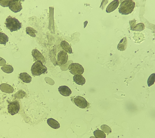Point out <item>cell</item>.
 Returning a JSON list of instances; mask_svg holds the SVG:
<instances>
[{"label":"cell","instance_id":"7","mask_svg":"<svg viewBox=\"0 0 155 138\" xmlns=\"http://www.w3.org/2000/svg\"><path fill=\"white\" fill-rule=\"evenodd\" d=\"M8 111L12 116L18 113L20 110V105L18 101L11 102L8 106Z\"/></svg>","mask_w":155,"mask_h":138},{"label":"cell","instance_id":"14","mask_svg":"<svg viewBox=\"0 0 155 138\" xmlns=\"http://www.w3.org/2000/svg\"><path fill=\"white\" fill-rule=\"evenodd\" d=\"M19 78L22 81L26 83H29L32 81V77L26 72L21 73L20 74Z\"/></svg>","mask_w":155,"mask_h":138},{"label":"cell","instance_id":"26","mask_svg":"<svg viewBox=\"0 0 155 138\" xmlns=\"http://www.w3.org/2000/svg\"><path fill=\"white\" fill-rule=\"evenodd\" d=\"M6 62L4 59L0 57V66H2L6 64Z\"/></svg>","mask_w":155,"mask_h":138},{"label":"cell","instance_id":"15","mask_svg":"<svg viewBox=\"0 0 155 138\" xmlns=\"http://www.w3.org/2000/svg\"><path fill=\"white\" fill-rule=\"evenodd\" d=\"M0 89L3 92L11 93L14 91V88L12 86L7 84H2L0 85Z\"/></svg>","mask_w":155,"mask_h":138},{"label":"cell","instance_id":"16","mask_svg":"<svg viewBox=\"0 0 155 138\" xmlns=\"http://www.w3.org/2000/svg\"><path fill=\"white\" fill-rule=\"evenodd\" d=\"M127 47V40L126 38L124 37L120 42L118 45V49L120 51L125 50Z\"/></svg>","mask_w":155,"mask_h":138},{"label":"cell","instance_id":"22","mask_svg":"<svg viewBox=\"0 0 155 138\" xmlns=\"http://www.w3.org/2000/svg\"><path fill=\"white\" fill-rule=\"evenodd\" d=\"M145 26L143 24L140 23V24H138L135 27L132 29L133 30L137 31H141L143 30L144 29Z\"/></svg>","mask_w":155,"mask_h":138},{"label":"cell","instance_id":"2","mask_svg":"<svg viewBox=\"0 0 155 138\" xmlns=\"http://www.w3.org/2000/svg\"><path fill=\"white\" fill-rule=\"evenodd\" d=\"M7 28L10 30L11 32L17 31L22 28V23L15 18L9 16L6 20L5 22Z\"/></svg>","mask_w":155,"mask_h":138},{"label":"cell","instance_id":"21","mask_svg":"<svg viewBox=\"0 0 155 138\" xmlns=\"http://www.w3.org/2000/svg\"><path fill=\"white\" fill-rule=\"evenodd\" d=\"M155 75L154 73L152 74L149 77L148 80V86L149 87H151L154 85L155 83Z\"/></svg>","mask_w":155,"mask_h":138},{"label":"cell","instance_id":"10","mask_svg":"<svg viewBox=\"0 0 155 138\" xmlns=\"http://www.w3.org/2000/svg\"><path fill=\"white\" fill-rule=\"evenodd\" d=\"M58 89L60 93L63 96L69 97L71 95V90L67 86L65 85L60 86Z\"/></svg>","mask_w":155,"mask_h":138},{"label":"cell","instance_id":"20","mask_svg":"<svg viewBox=\"0 0 155 138\" xmlns=\"http://www.w3.org/2000/svg\"><path fill=\"white\" fill-rule=\"evenodd\" d=\"M94 135L95 137L97 138H106V135L104 132L101 130H97L94 132Z\"/></svg>","mask_w":155,"mask_h":138},{"label":"cell","instance_id":"23","mask_svg":"<svg viewBox=\"0 0 155 138\" xmlns=\"http://www.w3.org/2000/svg\"><path fill=\"white\" fill-rule=\"evenodd\" d=\"M101 129L103 131V132H104L106 133H111L112 132L111 129L107 125L104 124L101 126Z\"/></svg>","mask_w":155,"mask_h":138},{"label":"cell","instance_id":"18","mask_svg":"<svg viewBox=\"0 0 155 138\" xmlns=\"http://www.w3.org/2000/svg\"><path fill=\"white\" fill-rule=\"evenodd\" d=\"M8 41V36L3 33L0 32V44L5 45Z\"/></svg>","mask_w":155,"mask_h":138},{"label":"cell","instance_id":"4","mask_svg":"<svg viewBox=\"0 0 155 138\" xmlns=\"http://www.w3.org/2000/svg\"><path fill=\"white\" fill-rule=\"evenodd\" d=\"M70 72L74 75H82L84 72V69L82 65L78 63H73L69 66Z\"/></svg>","mask_w":155,"mask_h":138},{"label":"cell","instance_id":"11","mask_svg":"<svg viewBox=\"0 0 155 138\" xmlns=\"http://www.w3.org/2000/svg\"><path fill=\"white\" fill-rule=\"evenodd\" d=\"M119 5V0H114L111 2L107 7L106 12L108 13L112 12L118 8Z\"/></svg>","mask_w":155,"mask_h":138},{"label":"cell","instance_id":"17","mask_svg":"<svg viewBox=\"0 0 155 138\" xmlns=\"http://www.w3.org/2000/svg\"><path fill=\"white\" fill-rule=\"evenodd\" d=\"M47 123L50 126L54 129H57L60 127L59 123L57 121L53 118H49L48 119Z\"/></svg>","mask_w":155,"mask_h":138},{"label":"cell","instance_id":"13","mask_svg":"<svg viewBox=\"0 0 155 138\" xmlns=\"http://www.w3.org/2000/svg\"><path fill=\"white\" fill-rule=\"evenodd\" d=\"M61 47L67 53L69 54L72 53V49L68 42L65 41H62L61 43Z\"/></svg>","mask_w":155,"mask_h":138},{"label":"cell","instance_id":"19","mask_svg":"<svg viewBox=\"0 0 155 138\" xmlns=\"http://www.w3.org/2000/svg\"><path fill=\"white\" fill-rule=\"evenodd\" d=\"M1 70L7 74L12 73L14 71L13 67L9 65H5L3 66L1 68Z\"/></svg>","mask_w":155,"mask_h":138},{"label":"cell","instance_id":"9","mask_svg":"<svg viewBox=\"0 0 155 138\" xmlns=\"http://www.w3.org/2000/svg\"><path fill=\"white\" fill-rule=\"evenodd\" d=\"M32 55L35 60L41 62L43 64H46V61L44 57L37 49L33 50L32 52Z\"/></svg>","mask_w":155,"mask_h":138},{"label":"cell","instance_id":"5","mask_svg":"<svg viewBox=\"0 0 155 138\" xmlns=\"http://www.w3.org/2000/svg\"><path fill=\"white\" fill-rule=\"evenodd\" d=\"M68 60L67 53L63 50L60 51L56 55V65L58 66L65 64Z\"/></svg>","mask_w":155,"mask_h":138},{"label":"cell","instance_id":"28","mask_svg":"<svg viewBox=\"0 0 155 138\" xmlns=\"http://www.w3.org/2000/svg\"><path fill=\"white\" fill-rule=\"evenodd\" d=\"M90 138H96V137H90Z\"/></svg>","mask_w":155,"mask_h":138},{"label":"cell","instance_id":"12","mask_svg":"<svg viewBox=\"0 0 155 138\" xmlns=\"http://www.w3.org/2000/svg\"><path fill=\"white\" fill-rule=\"evenodd\" d=\"M73 79L74 81L79 85L82 86L86 83V79L82 75H75L73 78Z\"/></svg>","mask_w":155,"mask_h":138},{"label":"cell","instance_id":"8","mask_svg":"<svg viewBox=\"0 0 155 138\" xmlns=\"http://www.w3.org/2000/svg\"><path fill=\"white\" fill-rule=\"evenodd\" d=\"M9 8L14 13L20 12L22 9L21 3L14 0H11L9 5Z\"/></svg>","mask_w":155,"mask_h":138},{"label":"cell","instance_id":"6","mask_svg":"<svg viewBox=\"0 0 155 138\" xmlns=\"http://www.w3.org/2000/svg\"><path fill=\"white\" fill-rule=\"evenodd\" d=\"M74 103L79 108L82 109L87 108L89 106V103L86 100L80 96H78L74 99Z\"/></svg>","mask_w":155,"mask_h":138},{"label":"cell","instance_id":"25","mask_svg":"<svg viewBox=\"0 0 155 138\" xmlns=\"http://www.w3.org/2000/svg\"><path fill=\"white\" fill-rule=\"evenodd\" d=\"M11 0H0V5L3 7H9Z\"/></svg>","mask_w":155,"mask_h":138},{"label":"cell","instance_id":"27","mask_svg":"<svg viewBox=\"0 0 155 138\" xmlns=\"http://www.w3.org/2000/svg\"><path fill=\"white\" fill-rule=\"evenodd\" d=\"M14 1H24V0H14Z\"/></svg>","mask_w":155,"mask_h":138},{"label":"cell","instance_id":"3","mask_svg":"<svg viewBox=\"0 0 155 138\" xmlns=\"http://www.w3.org/2000/svg\"><path fill=\"white\" fill-rule=\"evenodd\" d=\"M47 68L41 62L37 61L34 63L31 68V73L33 75L39 76L45 74L47 71Z\"/></svg>","mask_w":155,"mask_h":138},{"label":"cell","instance_id":"24","mask_svg":"<svg viewBox=\"0 0 155 138\" xmlns=\"http://www.w3.org/2000/svg\"><path fill=\"white\" fill-rule=\"evenodd\" d=\"M26 32H27L28 34L31 36V37H36L35 33L37 32L35 30L31 27L27 28V29H26Z\"/></svg>","mask_w":155,"mask_h":138},{"label":"cell","instance_id":"1","mask_svg":"<svg viewBox=\"0 0 155 138\" xmlns=\"http://www.w3.org/2000/svg\"><path fill=\"white\" fill-rule=\"evenodd\" d=\"M135 5V3L133 0H124L120 5L119 13L122 15L129 14L133 11Z\"/></svg>","mask_w":155,"mask_h":138}]
</instances>
